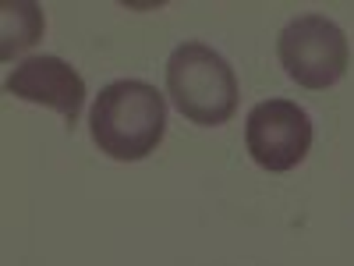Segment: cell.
Returning a JSON list of instances; mask_svg holds the SVG:
<instances>
[{
	"label": "cell",
	"mask_w": 354,
	"mask_h": 266,
	"mask_svg": "<svg viewBox=\"0 0 354 266\" xmlns=\"http://www.w3.org/2000/svg\"><path fill=\"white\" fill-rule=\"evenodd\" d=\"M245 142L262 170H294L312 150V117L294 100H262L248 114Z\"/></svg>",
	"instance_id": "cell-4"
},
{
	"label": "cell",
	"mask_w": 354,
	"mask_h": 266,
	"mask_svg": "<svg viewBox=\"0 0 354 266\" xmlns=\"http://www.w3.org/2000/svg\"><path fill=\"white\" fill-rule=\"evenodd\" d=\"M167 96L192 125L216 128L238 114V78L213 46L181 43L167 61Z\"/></svg>",
	"instance_id": "cell-2"
},
{
	"label": "cell",
	"mask_w": 354,
	"mask_h": 266,
	"mask_svg": "<svg viewBox=\"0 0 354 266\" xmlns=\"http://www.w3.org/2000/svg\"><path fill=\"white\" fill-rule=\"evenodd\" d=\"M277 57L301 89H330L344 78L351 50L344 28L326 15H298L277 36Z\"/></svg>",
	"instance_id": "cell-3"
},
{
	"label": "cell",
	"mask_w": 354,
	"mask_h": 266,
	"mask_svg": "<svg viewBox=\"0 0 354 266\" xmlns=\"http://www.w3.org/2000/svg\"><path fill=\"white\" fill-rule=\"evenodd\" d=\"M167 132V100L156 85L121 78L100 89L88 114V135L110 160H145Z\"/></svg>",
	"instance_id": "cell-1"
},
{
	"label": "cell",
	"mask_w": 354,
	"mask_h": 266,
	"mask_svg": "<svg viewBox=\"0 0 354 266\" xmlns=\"http://www.w3.org/2000/svg\"><path fill=\"white\" fill-rule=\"evenodd\" d=\"M8 93L25 103H43L57 110L68 125L78 121L82 103H85V78L61 57H28L8 75Z\"/></svg>",
	"instance_id": "cell-5"
}]
</instances>
